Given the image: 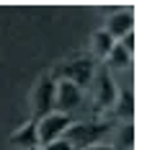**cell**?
Returning <instances> with one entry per match:
<instances>
[{
  "label": "cell",
  "instance_id": "8992f818",
  "mask_svg": "<svg viewBox=\"0 0 142 150\" xmlns=\"http://www.w3.org/2000/svg\"><path fill=\"white\" fill-rule=\"evenodd\" d=\"M132 26H134V16L129 13V11H122V13H114L109 18V29H106V34H109L111 39H122L124 34L132 31Z\"/></svg>",
  "mask_w": 142,
  "mask_h": 150
},
{
  "label": "cell",
  "instance_id": "3957f363",
  "mask_svg": "<svg viewBox=\"0 0 142 150\" xmlns=\"http://www.w3.org/2000/svg\"><path fill=\"white\" fill-rule=\"evenodd\" d=\"M54 88H57V83L52 78H41L36 83V91H34V114L39 119H44L47 114H52V109H54Z\"/></svg>",
  "mask_w": 142,
  "mask_h": 150
},
{
  "label": "cell",
  "instance_id": "30bf717a",
  "mask_svg": "<svg viewBox=\"0 0 142 150\" xmlns=\"http://www.w3.org/2000/svg\"><path fill=\"white\" fill-rule=\"evenodd\" d=\"M109 60H111L114 67H127L129 60H132V54H129L122 44H114V47H111V52H109Z\"/></svg>",
  "mask_w": 142,
  "mask_h": 150
},
{
  "label": "cell",
  "instance_id": "5b68a950",
  "mask_svg": "<svg viewBox=\"0 0 142 150\" xmlns=\"http://www.w3.org/2000/svg\"><path fill=\"white\" fill-rule=\"evenodd\" d=\"M91 78H93V62L91 60H75L65 67V80H70L78 88H83Z\"/></svg>",
  "mask_w": 142,
  "mask_h": 150
},
{
  "label": "cell",
  "instance_id": "277c9868",
  "mask_svg": "<svg viewBox=\"0 0 142 150\" xmlns=\"http://www.w3.org/2000/svg\"><path fill=\"white\" fill-rule=\"evenodd\" d=\"M83 101V91L72 86L70 80H60L54 88V109H60V114H67L72 109H78Z\"/></svg>",
  "mask_w": 142,
  "mask_h": 150
},
{
  "label": "cell",
  "instance_id": "5bb4252c",
  "mask_svg": "<svg viewBox=\"0 0 142 150\" xmlns=\"http://www.w3.org/2000/svg\"><path fill=\"white\" fill-rule=\"evenodd\" d=\"M119 44H122V47L127 49V52L132 54V52H134V31H129V34H124V36L119 39Z\"/></svg>",
  "mask_w": 142,
  "mask_h": 150
},
{
  "label": "cell",
  "instance_id": "ba28073f",
  "mask_svg": "<svg viewBox=\"0 0 142 150\" xmlns=\"http://www.w3.org/2000/svg\"><path fill=\"white\" fill-rule=\"evenodd\" d=\"M11 142H16V145H21V148H29V150H34L36 145H39V140H36V124H26L23 129H18L16 135L11 137Z\"/></svg>",
  "mask_w": 142,
  "mask_h": 150
},
{
  "label": "cell",
  "instance_id": "7a4b0ae2",
  "mask_svg": "<svg viewBox=\"0 0 142 150\" xmlns=\"http://www.w3.org/2000/svg\"><path fill=\"white\" fill-rule=\"evenodd\" d=\"M70 124L72 122H70L67 114H60V111L57 114H47L44 119H39V124H36V140L44 142V145H49V142L60 140Z\"/></svg>",
  "mask_w": 142,
  "mask_h": 150
},
{
  "label": "cell",
  "instance_id": "9a60e30c",
  "mask_svg": "<svg viewBox=\"0 0 142 150\" xmlns=\"http://www.w3.org/2000/svg\"><path fill=\"white\" fill-rule=\"evenodd\" d=\"M85 150H114V148H109V145H91V148H85Z\"/></svg>",
  "mask_w": 142,
  "mask_h": 150
},
{
  "label": "cell",
  "instance_id": "8fae6325",
  "mask_svg": "<svg viewBox=\"0 0 142 150\" xmlns=\"http://www.w3.org/2000/svg\"><path fill=\"white\" fill-rule=\"evenodd\" d=\"M132 109H134V98H132V91H124L122 98H119V114L132 117Z\"/></svg>",
  "mask_w": 142,
  "mask_h": 150
},
{
  "label": "cell",
  "instance_id": "52a82bcc",
  "mask_svg": "<svg viewBox=\"0 0 142 150\" xmlns=\"http://www.w3.org/2000/svg\"><path fill=\"white\" fill-rule=\"evenodd\" d=\"M116 101V88H114V80H111L109 70H103L98 78V104L101 106H111Z\"/></svg>",
  "mask_w": 142,
  "mask_h": 150
},
{
  "label": "cell",
  "instance_id": "7c38bea8",
  "mask_svg": "<svg viewBox=\"0 0 142 150\" xmlns=\"http://www.w3.org/2000/svg\"><path fill=\"white\" fill-rule=\"evenodd\" d=\"M119 142H122V148H132V145H134V129H132V127H129V124H127L124 129H122V132H119Z\"/></svg>",
  "mask_w": 142,
  "mask_h": 150
},
{
  "label": "cell",
  "instance_id": "6da1fadb",
  "mask_svg": "<svg viewBox=\"0 0 142 150\" xmlns=\"http://www.w3.org/2000/svg\"><path fill=\"white\" fill-rule=\"evenodd\" d=\"M106 132H109L106 122H83V124H70L62 137L72 145V150H85L91 145H98V140Z\"/></svg>",
  "mask_w": 142,
  "mask_h": 150
},
{
  "label": "cell",
  "instance_id": "4fadbf2b",
  "mask_svg": "<svg viewBox=\"0 0 142 150\" xmlns=\"http://www.w3.org/2000/svg\"><path fill=\"white\" fill-rule=\"evenodd\" d=\"M44 150H72V145H70L65 137H60V140H54V142L44 145Z\"/></svg>",
  "mask_w": 142,
  "mask_h": 150
},
{
  "label": "cell",
  "instance_id": "9c48e42d",
  "mask_svg": "<svg viewBox=\"0 0 142 150\" xmlns=\"http://www.w3.org/2000/svg\"><path fill=\"white\" fill-rule=\"evenodd\" d=\"M111 47H114V39H111L106 31H98V34L93 36V49H96V54H101V57H109Z\"/></svg>",
  "mask_w": 142,
  "mask_h": 150
},
{
  "label": "cell",
  "instance_id": "2e32d148",
  "mask_svg": "<svg viewBox=\"0 0 142 150\" xmlns=\"http://www.w3.org/2000/svg\"><path fill=\"white\" fill-rule=\"evenodd\" d=\"M34 150H36V148H34Z\"/></svg>",
  "mask_w": 142,
  "mask_h": 150
}]
</instances>
